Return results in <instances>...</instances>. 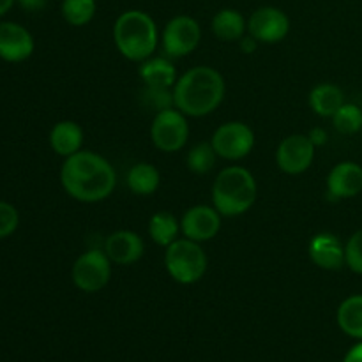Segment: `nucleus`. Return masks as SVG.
Instances as JSON below:
<instances>
[{
  "label": "nucleus",
  "mask_w": 362,
  "mask_h": 362,
  "mask_svg": "<svg viewBox=\"0 0 362 362\" xmlns=\"http://www.w3.org/2000/svg\"><path fill=\"white\" fill-rule=\"evenodd\" d=\"M60 184L73 200L81 204H98L106 200L117 187V172L101 154L81 148L64 159Z\"/></svg>",
  "instance_id": "obj_1"
},
{
  "label": "nucleus",
  "mask_w": 362,
  "mask_h": 362,
  "mask_svg": "<svg viewBox=\"0 0 362 362\" xmlns=\"http://www.w3.org/2000/svg\"><path fill=\"white\" fill-rule=\"evenodd\" d=\"M173 106L186 117H205L221 106L226 94L223 74L211 66H197L177 78Z\"/></svg>",
  "instance_id": "obj_2"
},
{
  "label": "nucleus",
  "mask_w": 362,
  "mask_h": 362,
  "mask_svg": "<svg viewBox=\"0 0 362 362\" xmlns=\"http://www.w3.org/2000/svg\"><path fill=\"white\" fill-rule=\"evenodd\" d=\"M159 41L161 37L158 25L145 11H124L113 23V42L120 55L131 62H144L151 59Z\"/></svg>",
  "instance_id": "obj_3"
},
{
  "label": "nucleus",
  "mask_w": 362,
  "mask_h": 362,
  "mask_svg": "<svg viewBox=\"0 0 362 362\" xmlns=\"http://www.w3.org/2000/svg\"><path fill=\"white\" fill-rule=\"evenodd\" d=\"M258 186L255 175L244 166H226L212 182V205L225 218H237L257 202Z\"/></svg>",
  "instance_id": "obj_4"
},
{
  "label": "nucleus",
  "mask_w": 362,
  "mask_h": 362,
  "mask_svg": "<svg viewBox=\"0 0 362 362\" xmlns=\"http://www.w3.org/2000/svg\"><path fill=\"white\" fill-rule=\"evenodd\" d=\"M165 250V267L173 281L179 285H194L204 278L209 260L200 243L182 237Z\"/></svg>",
  "instance_id": "obj_5"
},
{
  "label": "nucleus",
  "mask_w": 362,
  "mask_h": 362,
  "mask_svg": "<svg viewBox=\"0 0 362 362\" xmlns=\"http://www.w3.org/2000/svg\"><path fill=\"white\" fill-rule=\"evenodd\" d=\"M189 138V124L186 115L175 106L159 110L151 124V140L161 152H179Z\"/></svg>",
  "instance_id": "obj_6"
},
{
  "label": "nucleus",
  "mask_w": 362,
  "mask_h": 362,
  "mask_svg": "<svg viewBox=\"0 0 362 362\" xmlns=\"http://www.w3.org/2000/svg\"><path fill=\"white\" fill-rule=\"evenodd\" d=\"M74 286L85 293L105 288L112 279V260L103 250H88L74 260L71 269Z\"/></svg>",
  "instance_id": "obj_7"
},
{
  "label": "nucleus",
  "mask_w": 362,
  "mask_h": 362,
  "mask_svg": "<svg viewBox=\"0 0 362 362\" xmlns=\"http://www.w3.org/2000/svg\"><path fill=\"white\" fill-rule=\"evenodd\" d=\"M202 41L200 23L193 16L179 14L165 25L161 34V48L168 59H180L198 48Z\"/></svg>",
  "instance_id": "obj_8"
},
{
  "label": "nucleus",
  "mask_w": 362,
  "mask_h": 362,
  "mask_svg": "<svg viewBox=\"0 0 362 362\" xmlns=\"http://www.w3.org/2000/svg\"><path fill=\"white\" fill-rule=\"evenodd\" d=\"M211 144L218 158L226 159V161H240L253 151L255 133L247 124L230 120L214 131Z\"/></svg>",
  "instance_id": "obj_9"
},
{
  "label": "nucleus",
  "mask_w": 362,
  "mask_h": 362,
  "mask_svg": "<svg viewBox=\"0 0 362 362\" xmlns=\"http://www.w3.org/2000/svg\"><path fill=\"white\" fill-rule=\"evenodd\" d=\"M317 147L308 134H290L276 148V165L286 175H300L313 165Z\"/></svg>",
  "instance_id": "obj_10"
},
{
  "label": "nucleus",
  "mask_w": 362,
  "mask_h": 362,
  "mask_svg": "<svg viewBox=\"0 0 362 362\" xmlns=\"http://www.w3.org/2000/svg\"><path fill=\"white\" fill-rule=\"evenodd\" d=\"M247 32L258 42L276 45L281 42L290 32V18L285 11L274 6H264L253 11L247 18Z\"/></svg>",
  "instance_id": "obj_11"
},
{
  "label": "nucleus",
  "mask_w": 362,
  "mask_h": 362,
  "mask_svg": "<svg viewBox=\"0 0 362 362\" xmlns=\"http://www.w3.org/2000/svg\"><path fill=\"white\" fill-rule=\"evenodd\" d=\"M221 218L214 205H193L184 212L180 219V232L186 239L194 243H207L214 239L221 230Z\"/></svg>",
  "instance_id": "obj_12"
},
{
  "label": "nucleus",
  "mask_w": 362,
  "mask_h": 362,
  "mask_svg": "<svg viewBox=\"0 0 362 362\" xmlns=\"http://www.w3.org/2000/svg\"><path fill=\"white\" fill-rule=\"evenodd\" d=\"M35 49L30 32L14 21H0V60L11 64L25 62Z\"/></svg>",
  "instance_id": "obj_13"
},
{
  "label": "nucleus",
  "mask_w": 362,
  "mask_h": 362,
  "mask_svg": "<svg viewBox=\"0 0 362 362\" xmlns=\"http://www.w3.org/2000/svg\"><path fill=\"white\" fill-rule=\"evenodd\" d=\"M103 251L112 264L133 265L144 257L145 243L133 230H117L106 237Z\"/></svg>",
  "instance_id": "obj_14"
},
{
  "label": "nucleus",
  "mask_w": 362,
  "mask_h": 362,
  "mask_svg": "<svg viewBox=\"0 0 362 362\" xmlns=\"http://www.w3.org/2000/svg\"><path fill=\"white\" fill-rule=\"evenodd\" d=\"M311 262L324 271H339L345 262V246L334 233H317L308 246Z\"/></svg>",
  "instance_id": "obj_15"
},
{
  "label": "nucleus",
  "mask_w": 362,
  "mask_h": 362,
  "mask_svg": "<svg viewBox=\"0 0 362 362\" xmlns=\"http://www.w3.org/2000/svg\"><path fill=\"white\" fill-rule=\"evenodd\" d=\"M362 191V166L354 161H341L329 172L327 193L336 200H349Z\"/></svg>",
  "instance_id": "obj_16"
},
{
  "label": "nucleus",
  "mask_w": 362,
  "mask_h": 362,
  "mask_svg": "<svg viewBox=\"0 0 362 362\" xmlns=\"http://www.w3.org/2000/svg\"><path fill=\"white\" fill-rule=\"evenodd\" d=\"M48 140L52 151L66 159L83 148L85 134L80 124L74 120H60L52 127Z\"/></svg>",
  "instance_id": "obj_17"
},
{
  "label": "nucleus",
  "mask_w": 362,
  "mask_h": 362,
  "mask_svg": "<svg viewBox=\"0 0 362 362\" xmlns=\"http://www.w3.org/2000/svg\"><path fill=\"white\" fill-rule=\"evenodd\" d=\"M141 81L148 88H173L177 81V69L168 57H154L140 62L138 69Z\"/></svg>",
  "instance_id": "obj_18"
},
{
  "label": "nucleus",
  "mask_w": 362,
  "mask_h": 362,
  "mask_svg": "<svg viewBox=\"0 0 362 362\" xmlns=\"http://www.w3.org/2000/svg\"><path fill=\"white\" fill-rule=\"evenodd\" d=\"M212 34L223 42H235L244 37L247 32V20L232 7H225V9L218 11L212 18Z\"/></svg>",
  "instance_id": "obj_19"
},
{
  "label": "nucleus",
  "mask_w": 362,
  "mask_h": 362,
  "mask_svg": "<svg viewBox=\"0 0 362 362\" xmlns=\"http://www.w3.org/2000/svg\"><path fill=\"white\" fill-rule=\"evenodd\" d=\"M308 101H310L311 110L318 117L332 119V115L345 105V95H343V90L338 85L318 83L311 88Z\"/></svg>",
  "instance_id": "obj_20"
},
{
  "label": "nucleus",
  "mask_w": 362,
  "mask_h": 362,
  "mask_svg": "<svg viewBox=\"0 0 362 362\" xmlns=\"http://www.w3.org/2000/svg\"><path fill=\"white\" fill-rule=\"evenodd\" d=\"M127 187L136 197H151L159 189L161 184V173L151 163H136L129 168L126 177Z\"/></svg>",
  "instance_id": "obj_21"
},
{
  "label": "nucleus",
  "mask_w": 362,
  "mask_h": 362,
  "mask_svg": "<svg viewBox=\"0 0 362 362\" xmlns=\"http://www.w3.org/2000/svg\"><path fill=\"white\" fill-rule=\"evenodd\" d=\"M180 221L172 212L159 211L154 212L148 219V237L159 247H168L170 244L179 239Z\"/></svg>",
  "instance_id": "obj_22"
},
{
  "label": "nucleus",
  "mask_w": 362,
  "mask_h": 362,
  "mask_svg": "<svg viewBox=\"0 0 362 362\" xmlns=\"http://www.w3.org/2000/svg\"><path fill=\"white\" fill-rule=\"evenodd\" d=\"M338 325L346 336L361 339L362 341V296H350L339 304L338 308Z\"/></svg>",
  "instance_id": "obj_23"
},
{
  "label": "nucleus",
  "mask_w": 362,
  "mask_h": 362,
  "mask_svg": "<svg viewBox=\"0 0 362 362\" xmlns=\"http://www.w3.org/2000/svg\"><path fill=\"white\" fill-rule=\"evenodd\" d=\"M60 13L71 27H85L94 20L98 13V2L95 0H62Z\"/></svg>",
  "instance_id": "obj_24"
},
{
  "label": "nucleus",
  "mask_w": 362,
  "mask_h": 362,
  "mask_svg": "<svg viewBox=\"0 0 362 362\" xmlns=\"http://www.w3.org/2000/svg\"><path fill=\"white\" fill-rule=\"evenodd\" d=\"M216 159H218V154H216L211 141H200V144L191 147V151L187 152L186 165L189 172L194 173V175H205V173H209L214 168Z\"/></svg>",
  "instance_id": "obj_25"
},
{
  "label": "nucleus",
  "mask_w": 362,
  "mask_h": 362,
  "mask_svg": "<svg viewBox=\"0 0 362 362\" xmlns=\"http://www.w3.org/2000/svg\"><path fill=\"white\" fill-rule=\"evenodd\" d=\"M332 126L341 134H356L362 131V110L357 105H345L332 115Z\"/></svg>",
  "instance_id": "obj_26"
},
{
  "label": "nucleus",
  "mask_w": 362,
  "mask_h": 362,
  "mask_svg": "<svg viewBox=\"0 0 362 362\" xmlns=\"http://www.w3.org/2000/svg\"><path fill=\"white\" fill-rule=\"evenodd\" d=\"M20 226V212L9 202L0 200V240L13 235Z\"/></svg>",
  "instance_id": "obj_27"
},
{
  "label": "nucleus",
  "mask_w": 362,
  "mask_h": 362,
  "mask_svg": "<svg viewBox=\"0 0 362 362\" xmlns=\"http://www.w3.org/2000/svg\"><path fill=\"white\" fill-rule=\"evenodd\" d=\"M345 262L350 271L362 276V230H357L345 244Z\"/></svg>",
  "instance_id": "obj_28"
},
{
  "label": "nucleus",
  "mask_w": 362,
  "mask_h": 362,
  "mask_svg": "<svg viewBox=\"0 0 362 362\" xmlns=\"http://www.w3.org/2000/svg\"><path fill=\"white\" fill-rule=\"evenodd\" d=\"M16 4L27 13H37V11L45 9L48 0H16Z\"/></svg>",
  "instance_id": "obj_29"
},
{
  "label": "nucleus",
  "mask_w": 362,
  "mask_h": 362,
  "mask_svg": "<svg viewBox=\"0 0 362 362\" xmlns=\"http://www.w3.org/2000/svg\"><path fill=\"white\" fill-rule=\"evenodd\" d=\"M310 140L313 141L315 147H320V145H324L325 141H327V133H325V129H322V127H315V129L310 131Z\"/></svg>",
  "instance_id": "obj_30"
},
{
  "label": "nucleus",
  "mask_w": 362,
  "mask_h": 362,
  "mask_svg": "<svg viewBox=\"0 0 362 362\" xmlns=\"http://www.w3.org/2000/svg\"><path fill=\"white\" fill-rule=\"evenodd\" d=\"M343 362H362V341L357 343V345H354L352 349L346 352Z\"/></svg>",
  "instance_id": "obj_31"
},
{
  "label": "nucleus",
  "mask_w": 362,
  "mask_h": 362,
  "mask_svg": "<svg viewBox=\"0 0 362 362\" xmlns=\"http://www.w3.org/2000/svg\"><path fill=\"white\" fill-rule=\"evenodd\" d=\"M257 45H258V41L257 39L251 37V35L240 39V48L244 49V53H253V49L257 48Z\"/></svg>",
  "instance_id": "obj_32"
},
{
  "label": "nucleus",
  "mask_w": 362,
  "mask_h": 362,
  "mask_svg": "<svg viewBox=\"0 0 362 362\" xmlns=\"http://www.w3.org/2000/svg\"><path fill=\"white\" fill-rule=\"evenodd\" d=\"M14 4H16V0H0V16L9 13L11 7H13Z\"/></svg>",
  "instance_id": "obj_33"
}]
</instances>
